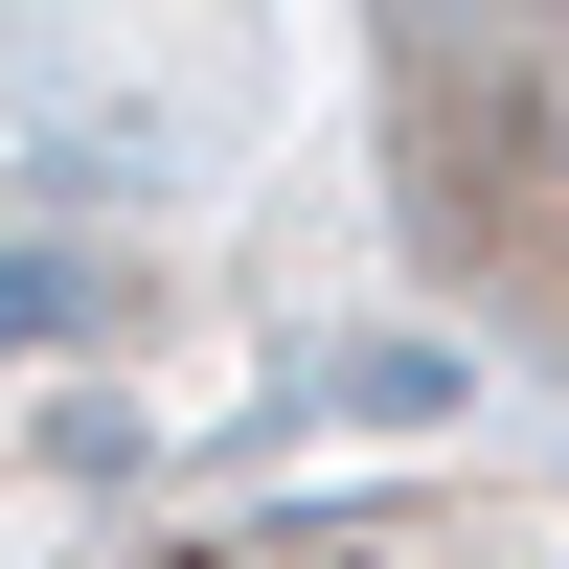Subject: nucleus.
Segmentation results:
<instances>
[{"label":"nucleus","instance_id":"nucleus-2","mask_svg":"<svg viewBox=\"0 0 569 569\" xmlns=\"http://www.w3.org/2000/svg\"><path fill=\"white\" fill-rule=\"evenodd\" d=\"M114 569H569V501H273V525H182Z\"/></svg>","mask_w":569,"mask_h":569},{"label":"nucleus","instance_id":"nucleus-1","mask_svg":"<svg viewBox=\"0 0 569 569\" xmlns=\"http://www.w3.org/2000/svg\"><path fill=\"white\" fill-rule=\"evenodd\" d=\"M388 160L433 251L569 365V23H410L388 46Z\"/></svg>","mask_w":569,"mask_h":569}]
</instances>
